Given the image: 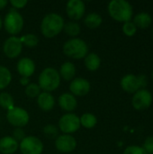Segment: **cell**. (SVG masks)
I'll use <instances>...</instances> for the list:
<instances>
[{
  "label": "cell",
  "instance_id": "cell-1",
  "mask_svg": "<svg viewBox=\"0 0 153 154\" xmlns=\"http://www.w3.org/2000/svg\"><path fill=\"white\" fill-rule=\"evenodd\" d=\"M65 21L63 17L57 13L47 14L41 22V34L46 38H54L63 31Z\"/></svg>",
  "mask_w": 153,
  "mask_h": 154
},
{
  "label": "cell",
  "instance_id": "cell-2",
  "mask_svg": "<svg viewBox=\"0 0 153 154\" xmlns=\"http://www.w3.org/2000/svg\"><path fill=\"white\" fill-rule=\"evenodd\" d=\"M60 76L54 68H45L41 70L38 78V85L43 92L50 93L56 90L60 85Z\"/></svg>",
  "mask_w": 153,
  "mask_h": 154
},
{
  "label": "cell",
  "instance_id": "cell-3",
  "mask_svg": "<svg viewBox=\"0 0 153 154\" xmlns=\"http://www.w3.org/2000/svg\"><path fill=\"white\" fill-rule=\"evenodd\" d=\"M63 53L74 60L84 59L88 54L87 43L80 38H71L68 40L62 47Z\"/></svg>",
  "mask_w": 153,
  "mask_h": 154
},
{
  "label": "cell",
  "instance_id": "cell-4",
  "mask_svg": "<svg viewBox=\"0 0 153 154\" xmlns=\"http://www.w3.org/2000/svg\"><path fill=\"white\" fill-rule=\"evenodd\" d=\"M109 14L120 22H129L133 16V7L125 0H112L108 4Z\"/></svg>",
  "mask_w": 153,
  "mask_h": 154
},
{
  "label": "cell",
  "instance_id": "cell-5",
  "mask_svg": "<svg viewBox=\"0 0 153 154\" xmlns=\"http://www.w3.org/2000/svg\"><path fill=\"white\" fill-rule=\"evenodd\" d=\"M24 21L23 15L15 9L12 8L5 16L3 25L9 34L15 36L20 33L23 28Z\"/></svg>",
  "mask_w": 153,
  "mask_h": 154
},
{
  "label": "cell",
  "instance_id": "cell-6",
  "mask_svg": "<svg viewBox=\"0 0 153 154\" xmlns=\"http://www.w3.org/2000/svg\"><path fill=\"white\" fill-rule=\"evenodd\" d=\"M6 120L15 128H23L28 125L30 115L23 107L14 106L12 109L6 112Z\"/></svg>",
  "mask_w": 153,
  "mask_h": 154
},
{
  "label": "cell",
  "instance_id": "cell-7",
  "mask_svg": "<svg viewBox=\"0 0 153 154\" xmlns=\"http://www.w3.org/2000/svg\"><path fill=\"white\" fill-rule=\"evenodd\" d=\"M79 117L73 113L63 115L59 120V129L64 134H71L78 132L80 128Z\"/></svg>",
  "mask_w": 153,
  "mask_h": 154
},
{
  "label": "cell",
  "instance_id": "cell-8",
  "mask_svg": "<svg viewBox=\"0 0 153 154\" xmlns=\"http://www.w3.org/2000/svg\"><path fill=\"white\" fill-rule=\"evenodd\" d=\"M19 149L22 154H41L44 145L38 137L29 135L19 143Z\"/></svg>",
  "mask_w": 153,
  "mask_h": 154
},
{
  "label": "cell",
  "instance_id": "cell-9",
  "mask_svg": "<svg viewBox=\"0 0 153 154\" xmlns=\"http://www.w3.org/2000/svg\"><path fill=\"white\" fill-rule=\"evenodd\" d=\"M23 51V44L21 42L20 37L10 36L8 37L3 44V51L5 55L9 59L17 58Z\"/></svg>",
  "mask_w": 153,
  "mask_h": 154
},
{
  "label": "cell",
  "instance_id": "cell-10",
  "mask_svg": "<svg viewBox=\"0 0 153 154\" xmlns=\"http://www.w3.org/2000/svg\"><path fill=\"white\" fill-rule=\"evenodd\" d=\"M146 84V79L144 76H135L133 74H128L125 75L121 79V87L124 90L133 93L135 91H138V89L145 86Z\"/></svg>",
  "mask_w": 153,
  "mask_h": 154
},
{
  "label": "cell",
  "instance_id": "cell-11",
  "mask_svg": "<svg viewBox=\"0 0 153 154\" xmlns=\"http://www.w3.org/2000/svg\"><path fill=\"white\" fill-rule=\"evenodd\" d=\"M55 147L61 153H70L77 148V140L71 134H60L55 139Z\"/></svg>",
  "mask_w": 153,
  "mask_h": 154
},
{
  "label": "cell",
  "instance_id": "cell-12",
  "mask_svg": "<svg viewBox=\"0 0 153 154\" xmlns=\"http://www.w3.org/2000/svg\"><path fill=\"white\" fill-rule=\"evenodd\" d=\"M86 12V5L82 0H69L66 5V13L73 20H80Z\"/></svg>",
  "mask_w": 153,
  "mask_h": 154
},
{
  "label": "cell",
  "instance_id": "cell-13",
  "mask_svg": "<svg viewBox=\"0 0 153 154\" xmlns=\"http://www.w3.org/2000/svg\"><path fill=\"white\" fill-rule=\"evenodd\" d=\"M152 102V96L147 89H141L136 91L133 97L132 104L134 108L138 110H143L148 108Z\"/></svg>",
  "mask_w": 153,
  "mask_h": 154
},
{
  "label": "cell",
  "instance_id": "cell-14",
  "mask_svg": "<svg viewBox=\"0 0 153 154\" xmlns=\"http://www.w3.org/2000/svg\"><path fill=\"white\" fill-rule=\"evenodd\" d=\"M90 83L84 78H75L70 81L69 90L75 97H84L90 91Z\"/></svg>",
  "mask_w": 153,
  "mask_h": 154
},
{
  "label": "cell",
  "instance_id": "cell-15",
  "mask_svg": "<svg viewBox=\"0 0 153 154\" xmlns=\"http://www.w3.org/2000/svg\"><path fill=\"white\" fill-rule=\"evenodd\" d=\"M35 69L36 67L34 61L28 57L21 58L16 64V70L18 74L23 78L30 79V77H32L34 74Z\"/></svg>",
  "mask_w": 153,
  "mask_h": 154
},
{
  "label": "cell",
  "instance_id": "cell-16",
  "mask_svg": "<svg viewBox=\"0 0 153 154\" xmlns=\"http://www.w3.org/2000/svg\"><path fill=\"white\" fill-rule=\"evenodd\" d=\"M59 106L60 107L69 113L74 111L78 106V101L75 96L71 93H63L59 97Z\"/></svg>",
  "mask_w": 153,
  "mask_h": 154
},
{
  "label": "cell",
  "instance_id": "cell-17",
  "mask_svg": "<svg viewBox=\"0 0 153 154\" xmlns=\"http://www.w3.org/2000/svg\"><path fill=\"white\" fill-rule=\"evenodd\" d=\"M37 105L41 110L49 112L52 110L55 106V98L50 93L42 91L37 97Z\"/></svg>",
  "mask_w": 153,
  "mask_h": 154
},
{
  "label": "cell",
  "instance_id": "cell-18",
  "mask_svg": "<svg viewBox=\"0 0 153 154\" xmlns=\"http://www.w3.org/2000/svg\"><path fill=\"white\" fill-rule=\"evenodd\" d=\"M19 149V143L12 136H4L0 139V152L14 154Z\"/></svg>",
  "mask_w": 153,
  "mask_h": 154
},
{
  "label": "cell",
  "instance_id": "cell-19",
  "mask_svg": "<svg viewBox=\"0 0 153 154\" xmlns=\"http://www.w3.org/2000/svg\"><path fill=\"white\" fill-rule=\"evenodd\" d=\"M76 67L75 65L70 61H65L61 64L60 68L59 74L60 76V79H62L65 81H71L75 79L76 76Z\"/></svg>",
  "mask_w": 153,
  "mask_h": 154
},
{
  "label": "cell",
  "instance_id": "cell-20",
  "mask_svg": "<svg viewBox=\"0 0 153 154\" xmlns=\"http://www.w3.org/2000/svg\"><path fill=\"white\" fill-rule=\"evenodd\" d=\"M84 63H85L86 68L88 70L96 71V69H99V67L101 65V59L96 53L91 52V53H88L84 58Z\"/></svg>",
  "mask_w": 153,
  "mask_h": 154
},
{
  "label": "cell",
  "instance_id": "cell-21",
  "mask_svg": "<svg viewBox=\"0 0 153 154\" xmlns=\"http://www.w3.org/2000/svg\"><path fill=\"white\" fill-rule=\"evenodd\" d=\"M102 22V16L97 13H89L84 19L85 25L89 29H96L99 27Z\"/></svg>",
  "mask_w": 153,
  "mask_h": 154
},
{
  "label": "cell",
  "instance_id": "cell-22",
  "mask_svg": "<svg viewBox=\"0 0 153 154\" xmlns=\"http://www.w3.org/2000/svg\"><path fill=\"white\" fill-rule=\"evenodd\" d=\"M63 31L69 37H71V38H77V36L81 32V28H80V25L77 22L70 21V22L65 23L64 27H63Z\"/></svg>",
  "mask_w": 153,
  "mask_h": 154
},
{
  "label": "cell",
  "instance_id": "cell-23",
  "mask_svg": "<svg viewBox=\"0 0 153 154\" xmlns=\"http://www.w3.org/2000/svg\"><path fill=\"white\" fill-rule=\"evenodd\" d=\"M12 81L11 71L5 66L0 65V90L6 88Z\"/></svg>",
  "mask_w": 153,
  "mask_h": 154
},
{
  "label": "cell",
  "instance_id": "cell-24",
  "mask_svg": "<svg viewBox=\"0 0 153 154\" xmlns=\"http://www.w3.org/2000/svg\"><path fill=\"white\" fill-rule=\"evenodd\" d=\"M79 120H80V125L87 129H91V128L95 127L97 123V119H96V116L92 113L83 114L79 117Z\"/></svg>",
  "mask_w": 153,
  "mask_h": 154
},
{
  "label": "cell",
  "instance_id": "cell-25",
  "mask_svg": "<svg viewBox=\"0 0 153 154\" xmlns=\"http://www.w3.org/2000/svg\"><path fill=\"white\" fill-rule=\"evenodd\" d=\"M151 23V16L145 12H142L134 16V24L141 27V28H146L148 27Z\"/></svg>",
  "mask_w": 153,
  "mask_h": 154
},
{
  "label": "cell",
  "instance_id": "cell-26",
  "mask_svg": "<svg viewBox=\"0 0 153 154\" xmlns=\"http://www.w3.org/2000/svg\"><path fill=\"white\" fill-rule=\"evenodd\" d=\"M14 97L8 92H1L0 93V107L8 111L14 106Z\"/></svg>",
  "mask_w": 153,
  "mask_h": 154
},
{
  "label": "cell",
  "instance_id": "cell-27",
  "mask_svg": "<svg viewBox=\"0 0 153 154\" xmlns=\"http://www.w3.org/2000/svg\"><path fill=\"white\" fill-rule=\"evenodd\" d=\"M20 40H21L23 46L24 45V46L29 47V48H33V47L37 46L39 43V38L34 33L23 34L22 37H20Z\"/></svg>",
  "mask_w": 153,
  "mask_h": 154
},
{
  "label": "cell",
  "instance_id": "cell-28",
  "mask_svg": "<svg viewBox=\"0 0 153 154\" xmlns=\"http://www.w3.org/2000/svg\"><path fill=\"white\" fill-rule=\"evenodd\" d=\"M25 95L30 98H37L38 96L41 93V89L36 83H30L24 89Z\"/></svg>",
  "mask_w": 153,
  "mask_h": 154
},
{
  "label": "cell",
  "instance_id": "cell-29",
  "mask_svg": "<svg viewBox=\"0 0 153 154\" xmlns=\"http://www.w3.org/2000/svg\"><path fill=\"white\" fill-rule=\"evenodd\" d=\"M42 133L47 138H50V139L55 138L56 139L59 136V128L57 126H55L54 125H48L43 127Z\"/></svg>",
  "mask_w": 153,
  "mask_h": 154
},
{
  "label": "cell",
  "instance_id": "cell-30",
  "mask_svg": "<svg viewBox=\"0 0 153 154\" xmlns=\"http://www.w3.org/2000/svg\"><path fill=\"white\" fill-rule=\"evenodd\" d=\"M136 25L133 22H125L123 26V31L127 36H133L136 32Z\"/></svg>",
  "mask_w": 153,
  "mask_h": 154
},
{
  "label": "cell",
  "instance_id": "cell-31",
  "mask_svg": "<svg viewBox=\"0 0 153 154\" xmlns=\"http://www.w3.org/2000/svg\"><path fill=\"white\" fill-rule=\"evenodd\" d=\"M124 154H148V153L146 152V151H145L142 147L132 145V146H128V147L124 150Z\"/></svg>",
  "mask_w": 153,
  "mask_h": 154
},
{
  "label": "cell",
  "instance_id": "cell-32",
  "mask_svg": "<svg viewBox=\"0 0 153 154\" xmlns=\"http://www.w3.org/2000/svg\"><path fill=\"white\" fill-rule=\"evenodd\" d=\"M9 3L12 5V7L16 10V9L24 8L27 5L28 1L27 0H11Z\"/></svg>",
  "mask_w": 153,
  "mask_h": 154
},
{
  "label": "cell",
  "instance_id": "cell-33",
  "mask_svg": "<svg viewBox=\"0 0 153 154\" xmlns=\"http://www.w3.org/2000/svg\"><path fill=\"white\" fill-rule=\"evenodd\" d=\"M25 134L23 132V130L22 128H15L14 131H13V134H12V137L16 140L18 143H20L24 137H25Z\"/></svg>",
  "mask_w": 153,
  "mask_h": 154
},
{
  "label": "cell",
  "instance_id": "cell-34",
  "mask_svg": "<svg viewBox=\"0 0 153 154\" xmlns=\"http://www.w3.org/2000/svg\"><path fill=\"white\" fill-rule=\"evenodd\" d=\"M142 148L146 151L147 153H153V136H149L145 140Z\"/></svg>",
  "mask_w": 153,
  "mask_h": 154
},
{
  "label": "cell",
  "instance_id": "cell-35",
  "mask_svg": "<svg viewBox=\"0 0 153 154\" xmlns=\"http://www.w3.org/2000/svg\"><path fill=\"white\" fill-rule=\"evenodd\" d=\"M19 82L22 86L23 87H27L31 82H30V79L29 78H23V77H21V79H19Z\"/></svg>",
  "mask_w": 153,
  "mask_h": 154
},
{
  "label": "cell",
  "instance_id": "cell-36",
  "mask_svg": "<svg viewBox=\"0 0 153 154\" xmlns=\"http://www.w3.org/2000/svg\"><path fill=\"white\" fill-rule=\"evenodd\" d=\"M8 4V1L6 0H0V10H3Z\"/></svg>",
  "mask_w": 153,
  "mask_h": 154
},
{
  "label": "cell",
  "instance_id": "cell-37",
  "mask_svg": "<svg viewBox=\"0 0 153 154\" xmlns=\"http://www.w3.org/2000/svg\"><path fill=\"white\" fill-rule=\"evenodd\" d=\"M2 26H3V20H2V17H1V15H0V30H1Z\"/></svg>",
  "mask_w": 153,
  "mask_h": 154
},
{
  "label": "cell",
  "instance_id": "cell-38",
  "mask_svg": "<svg viewBox=\"0 0 153 154\" xmlns=\"http://www.w3.org/2000/svg\"><path fill=\"white\" fill-rule=\"evenodd\" d=\"M152 77H153V73H152Z\"/></svg>",
  "mask_w": 153,
  "mask_h": 154
}]
</instances>
